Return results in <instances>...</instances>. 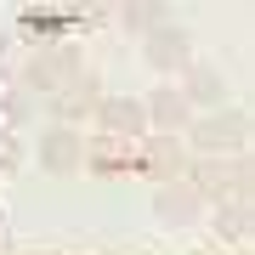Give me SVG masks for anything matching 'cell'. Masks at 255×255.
Returning a JSON list of instances; mask_svg holds the SVG:
<instances>
[{
  "instance_id": "cell-1",
  "label": "cell",
  "mask_w": 255,
  "mask_h": 255,
  "mask_svg": "<svg viewBox=\"0 0 255 255\" xmlns=\"http://www.w3.org/2000/svg\"><path fill=\"white\" fill-rule=\"evenodd\" d=\"M85 57L74 51V46H40V51H28V68H23V85L28 91H46L51 102L68 91L74 80H85Z\"/></svg>"
},
{
  "instance_id": "cell-2",
  "label": "cell",
  "mask_w": 255,
  "mask_h": 255,
  "mask_svg": "<svg viewBox=\"0 0 255 255\" xmlns=\"http://www.w3.org/2000/svg\"><path fill=\"white\" fill-rule=\"evenodd\" d=\"M193 187L204 193V204L210 199H244L250 204V164L244 159H204V164H193V176H187Z\"/></svg>"
},
{
  "instance_id": "cell-3",
  "label": "cell",
  "mask_w": 255,
  "mask_h": 255,
  "mask_svg": "<svg viewBox=\"0 0 255 255\" xmlns=\"http://www.w3.org/2000/svg\"><path fill=\"white\" fill-rule=\"evenodd\" d=\"M97 119H102V136H119V142H142V130H147V108L136 97H102Z\"/></svg>"
},
{
  "instance_id": "cell-4",
  "label": "cell",
  "mask_w": 255,
  "mask_h": 255,
  "mask_svg": "<svg viewBox=\"0 0 255 255\" xmlns=\"http://www.w3.org/2000/svg\"><path fill=\"white\" fill-rule=\"evenodd\" d=\"M91 170L102 176H119V170H142V142H119V136H97L91 147L80 153Z\"/></svg>"
},
{
  "instance_id": "cell-5",
  "label": "cell",
  "mask_w": 255,
  "mask_h": 255,
  "mask_svg": "<svg viewBox=\"0 0 255 255\" xmlns=\"http://www.w3.org/2000/svg\"><path fill=\"white\" fill-rule=\"evenodd\" d=\"M142 170L153 182H182L187 159H182V142L176 136H142Z\"/></svg>"
},
{
  "instance_id": "cell-6",
  "label": "cell",
  "mask_w": 255,
  "mask_h": 255,
  "mask_svg": "<svg viewBox=\"0 0 255 255\" xmlns=\"http://www.w3.org/2000/svg\"><path fill=\"white\" fill-rule=\"evenodd\" d=\"M142 108H147V119H153L159 136H182V130H187V97L176 91V85H159Z\"/></svg>"
},
{
  "instance_id": "cell-7",
  "label": "cell",
  "mask_w": 255,
  "mask_h": 255,
  "mask_svg": "<svg viewBox=\"0 0 255 255\" xmlns=\"http://www.w3.org/2000/svg\"><path fill=\"white\" fill-rule=\"evenodd\" d=\"M193 142L199 147H244L250 142V119L244 114H210L193 125Z\"/></svg>"
},
{
  "instance_id": "cell-8",
  "label": "cell",
  "mask_w": 255,
  "mask_h": 255,
  "mask_svg": "<svg viewBox=\"0 0 255 255\" xmlns=\"http://www.w3.org/2000/svg\"><path fill=\"white\" fill-rule=\"evenodd\" d=\"M153 204H159V216L170 221V227H187V221L204 210V193L193 182H159V199Z\"/></svg>"
},
{
  "instance_id": "cell-9",
  "label": "cell",
  "mask_w": 255,
  "mask_h": 255,
  "mask_svg": "<svg viewBox=\"0 0 255 255\" xmlns=\"http://www.w3.org/2000/svg\"><path fill=\"white\" fill-rule=\"evenodd\" d=\"M142 51H147V63L153 68H182L187 63V40H182V28H147V40H142Z\"/></svg>"
},
{
  "instance_id": "cell-10",
  "label": "cell",
  "mask_w": 255,
  "mask_h": 255,
  "mask_svg": "<svg viewBox=\"0 0 255 255\" xmlns=\"http://www.w3.org/2000/svg\"><path fill=\"white\" fill-rule=\"evenodd\" d=\"M80 23V11H23L17 17V34H34V40H51V34H63V28Z\"/></svg>"
},
{
  "instance_id": "cell-11",
  "label": "cell",
  "mask_w": 255,
  "mask_h": 255,
  "mask_svg": "<svg viewBox=\"0 0 255 255\" xmlns=\"http://www.w3.org/2000/svg\"><path fill=\"white\" fill-rule=\"evenodd\" d=\"M97 102H102V85H97V74H85V80H74L68 91L57 97V114H63V119H80L85 108H97Z\"/></svg>"
},
{
  "instance_id": "cell-12",
  "label": "cell",
  "mask_w": 255,
  "mask_h": 255,
  "mask_svg": "<svg viewBox=\"0 0 255 255\" xmlns=\"http://www.w3.org/2000/svg\"><path fill=\"white\" fill-rule=\"evenodd\" d=\"M216 233L233 238V244H244V238H250V204L244 199H221L216 204Z\"/></svg>"
},
{
  "instance_id": "cell-13",
  "label": "cell",
  "mask_w": 255,
  "mask_h": 255,
  "mask_svg": "<svg viewBox=\"0 0 255 255\" xmlns=\"http://www.w3.org/2000/svg\"><path fill=\"white\" fill-rule=\"evenodd\" d=\"M40 159H46L51 170H74V159H80V142H74V130H51V136L40 142Z\"/></svg>"
},
{
  "instance_id": "cell-14",
  "label": "cell",
  "mask_w": 255,
  "mask_h": 255,
  "mask_svg": "<svg viewBox=\"0 0 255 255\" xmlns=\"http://www.w3.org/2000/svg\"><path fill=\"white\" fill-rule=\"evenodd\" d=\"M0 114H6V119H23L28 114V85L17 80V74H6V68H0Z\"/></svg>"
},
{
  "instance_id": "cell-15",
  "label": "cell",
  "mask_w": 255,
  "mask_h": 255,
  "mask_svg": "<svg viewBox=\"0 0 255 255\" xmlns=\"http://www.w3.org/2000/svg\"><path fill=\"white\" fill-rule=\"evenodd\" d=\"M187 91L199 97V102H221V80H216V68H193Z\"/></svg>"
},
{
  "instance_id": "cell-16",
  "label": "cell",
  "mask_w": 255,
  "mask_h": 255,
  "mask_svg": "<svg viewBox=\"0 0 255 255\" xmlns=\"http://www.w3.org/2000/svg\"><path fill=\"white\" fill-rule=\"evenodd\" d=\"M125 23H130V28H142V23H164V11H159V6H130Z\"/></svg>"
},
{
  "instance_id": "cell-17",
  "label": "cell",
  "mask_w": 255,
  "mask_h": 255,
  "mask_svg": "<svg viewBox=\"0 0 255 255\" xmlns=\"http://www.w3.org/2000/svg\"><path fill=\"white\" fill-rule=\"evenodd\" d=\"M0 170H17V142H11V130H0Z\"/></svg>"
},
{
  "instance_id": "cell-18",
  "label": "cell",
  "mask_w": 255,
  "mask_h": 255,
  "mask_svg": "<svg viewBox=\"0 0 255 255\" xmlns=\"http://www.w3.org/2000/svg\"><path fill=\"white\" fill-rule=\"evenodd\" d=\"M6 244H11V233H6V216H0V255H6Z\"/></svg>"
},
{
  "instance_id": "cell-19",
  "label": "cell",
  "mask_w": 255,
  "mask_h": 255,
  "mask_svg": "<svg viewBox=\"0 0 255 255\" xmlns=\"http://www.w3.org/2000/svg\"><path fill=\"white\" fill-rule=\"evenodd\" d=\"M204 255H238V250H204Z\"/></svg>"
}]
</instances>
